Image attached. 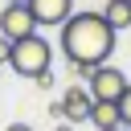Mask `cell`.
Listing matches in <instances>:
<instances>
[{"mask_svg": "<svg viewBox=\"0 0 131 131\" xmlns=\"http://www.w3.org/2000/svg\"><path fill=\"white\" fill-rule=\"evenodd\" d=\"M115 49V29L102 20V12H70L61 20V53L74 66V74H90L98 61H106Z\"/></svg>", "mask_w": 131, "mask_h": 131, "instance_id": "obj_1", "label": "cell"}, {"mask_svg": "<svg viewBox=\"0 0 131 131\" xmlns=\"http://www.w3.org/2000/svg\"><path fill=\"white\" fill-rule=\"evenodd\" d=\"M49 61H53V45H49L45 37L29 33V37H16V41H12L8 66H12L20 78H37L41 70H49Z\"/></svg>", "mask_w": 131, "mask_h": 131, "instance_id": "obj_2", "label": "cell"}, {"mask_svg": "<svg viewBox=\"0 0 131 131\" xmlns=\"http://www.w3.org/2000/svg\"><path fill=\"white\" fill-rule=\"evenodd\" d=\"M123 86H127V74L115 70V66H106V61H98V66L86 74V90H90L94 102H115V98L123 94Z\"/></svg>", "mask_w": 131, "mask_h": 131, "instance_id": "obj_3", "label": "cell"}, {"mask_svg": "<svg viewBox=\"0 0 131 131\" xmlns=\"http://www.w3.org/2000/svg\"><path fill=\"white\" fill-rule=\"evenodd\" d=\"M0 33H4L8 41L37 33V16H33V8H29V4H4V8H0Z\"/></svg>", "mask_w": 131, "mask_h": 131, "instance_id": "obj_4", "label": "cell"}, {"mask_svg": "<svg viewBox=\"0 0 131 131\" xmlns=\"http://www.w3.org/2000/svg\"><path fill=\"white\" fill-rule=\"evenodd\" d=\"M90 90L86 86H70L66 94H61V119L66 123H86L90 119Z\"/></svg>", "mask_w": 131, "mask_h": 131, "instance_id": "obj_5", "label": "cell"}, {"mask_svg": "<svg viewBox=\"0 0 131 131\" xmlns=\"http://www.w3.org/2000/svg\"><path fill=\"white\" fill-rule=\"evenodd\" d=\"M29 8H33V16H37V25H57L61 29V20L74 12V0H25Z\"/></svg>", "mask_w": 131, "mask_h": 131, "instance_id": "obj_6", "label": "cell"}, {"mask_svg": "<svg viewBox=\"0 0 131 131\" xmlns=\"http://www.w3.org/2000/svg\"><path fill=\"white\" fill-rule=\"evenodd\" d=\"M90 123H94L98 131L123 127V123H119V102H90Z\"/></svg>", "mask_w": 131, "mask_h": 131, "instance_id": "obj_7", "label": "cell"}, {"mask_svg": "<svg viewBox=\"0 0 131 131\" xmlns=\"http://www.w3.org/2000/svg\"><path fill=\"white\" fill-rule=\"evenodd\" d=\"M102 20L119 33V29H131V0H111L102 8Z\"/></svg>", "mask_w": 131, "mask_h": 131, "instance_id": "obj_8", "label": "cell"}, {"mask_svg": "<svg viewBox=\"0 0 131 131\" xmlns=\"http://www.w3.org/2000/svg\"><path fill=\"white\" fill-rule=\"evenodd\" d=\"M115 102H119V123H123V127H131V82L123 86V94H119Z\"/></svg>", "mask_w": 131, "mask_h": 131, "instance_id": "obj_9", "label": "cell"}, {"mask_svg": "<svg viewBox=\"0 0 131 131\" xmlns=\"http://www.w3.org/2000/svg\"><path fill=\"white\" fill-rule=\"evenodd\" d=\"M8 53H12V41L0 33V66H8Z\"/></svg>", "mask_w": 131, "mask_h": 131, "instance_id": "obj_10", "label": "cell"}, {"mask_svg": "<svg viewBox=\"0 0 131 131\" xmlns=\"http://www.w3.org/2000/svg\"><path fill=\"white\" fill-rule=\"evenodd\" d=\"M4 131H33V127H29V123H8Z\"/></svg>", "mask_w": 131, "mask_h": 131, "instance_id": "obj_11", "label": "cell"}, {"mask_svg": "<svg viewBox=\"0 0 131 131\" xmlns=\"http://www.w3.org/2000/svg\"><path fill=\"white\" fill-rule=\"evenodd\" d=\"M57 131H74V123H61V127H57Z\"/></svg>", "mask_w": 131, "mask_h": 131, "instance_id": "obj_12", "label": "cell"}, {"mask_svg": "<svg viewBox=\"0 0 131 131\" xmlns=\"http://www.w3.org/2000/svg\"><path fill=\"white\" fill-rule=\"evenodd\" d=\"M4 4H25V0H4Z\"/></svg>", "mask_w": 131, "mask_h": 131, "instance_id": "obj_13", "label": "cell"}, {"mask_svg": "<svg viewBox=\"0 0 131 131\" xmlns=\"http://www.w3.org/2000/svg\"><path fill=\"white\" fill-rule=\"evenodd\" d=\"M115 131H131V127H115Z\"/></svg>", "mask_w": 131, "mask_h": 131, "instance_id": "obj_14", "label": "cell"}, {"mask_svg": "<svg viewBox=\"0 0 131 131\" xmlns=\"http://www.w3.org/2000/svg\"><path fill=\"white\" fill-rule=\"evenodd\" d=\"M0 70H4V66H0Z\"/></svg>", "mask_w": 131, "mask_h": 131, "instance_id": "obj_15", "label": "cell"}]
</instances>
